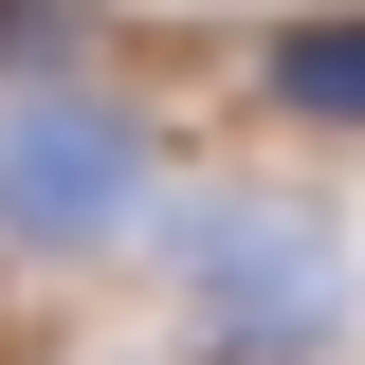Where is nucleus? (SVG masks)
Listing matches in <instances>:
<instances>
[{
  "label": "nucleus",
  "mask_w": 365,
  "mask_h": 365,
  "mask_svg": "<svg viewBox=\"0 0 365 365\" xmlns=\"http://www.w3.org/2000/svg\"><path fill=\"white\" fill-rule=\"evenodd\" d=\"M165 292L201 329V365H311V347H347V237L311 201H274V182L165 201Z\"/></svg>",
  "instance_id": "obj_1"
},
{
  "label": "nucleus",
  "mask_w": 365,
  "mask_h": 365,
  "mask_svg": "<svg viewBox=\"0 0 365 365\" xmlns=\"http://www.w3.org/2000/svg\"><path fill=\"white\" fill-rule=\"evenodd\" d=\"M165 182V128H146L110 73H37L0 91V256H110Z\"/></svg>",
  "instance_id": "obj_2"
},
{
  "label": "nucleus",
  "mask_w": 365,
  "mask_h": 365,
  "mask_svg": "<svg viewBox=\"0 0 365 365\" xmlns=\"http://www.w3.org/2000/svg\"><path fill=\"white\" fill-rule=\"evenodd\" d=\"M256 110L365 146V0H292V19H274V37H256Z\"/></svg>",
  "instance_id": "obj_3"
},
{
  "label": "nucleus",
  "mask_w": 365,
  "mask_h": 365,
  "mask_svg": "<svg viewBox=\"0 0 365 365\" xmlns=\"http://www.w3.org/2000/svg\"><path fill=\"white\" fill-rule=\"evenodd\" d=\"M91 37H110L91 0H0V73H19V91H37V73H91Z\"/></svg>",
  "instance_id": "obj_4"
}]
</instances>
